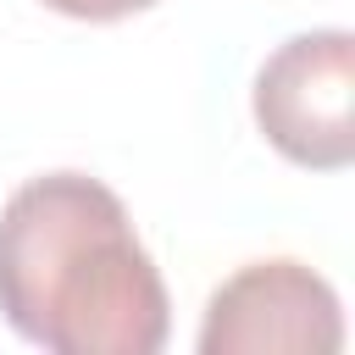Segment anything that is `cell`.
Returning <instances> with one entry per match:
<instances>
[{
	"label": "cell",
	"instance_id": "6da1fadb",
	"mask_svg": "<svg viewBox=\"0 0 355 355\" xmlns=\"http://www.w3.org/2000/svg\"><path fill=\"white\" fill-rule=\"evenodd\" d=\"M0 316L50 355H155L172 300L122 194L89 172H39L0 205Z\"/></svg>",
	"mask_w": 355,
	"mask_h": 355
},
{
	"label": "cell",
	"instance_id": "7a4b0ae2",
	"mask_svg": "<svg viewBox=\"0 0 355 355\" xmlns=\"http://www.w3.org/2000/svg\"><path fill=\"white\" fill-rule=\"evenodd\" d=\"M261 139L305 172H344L355 161V33L311 28L283 39L250 89Z\"/></svg>",
	"mask_w": 355,
	"mask_h": 355
},
{
	"label": "cell",
	"instance_id": "3957f363",
	"mask_svg": "<svg viewBox=\"0 0 355 355\" xmlns=\"http://www.w3.org/2000/svg\"><path fill=\"white\" fill-rule=\"evenodd\" d=\"M200 355H338L344 349V305L338 288L288 255L250 261L222 277L205 300Z\"/></svg>",
	"mask_w": 355,
	"mask_h": 355
},
{
	"label": "cell",
	"instance_id": "277c9868",
	"mask_svg": "<svg viewBox=\"0 0 355 355\" xmlns=\"http://www.w3.org/2000/svg\"><path fill=\"white\" fill-rule=\"evenodd\" d=\"M39 6L55 17H72V22H122V17H139L161 0H39Z\"/></svg>",
	"mask_w": 355,
	"mask_h": 355
}]
</instances>
